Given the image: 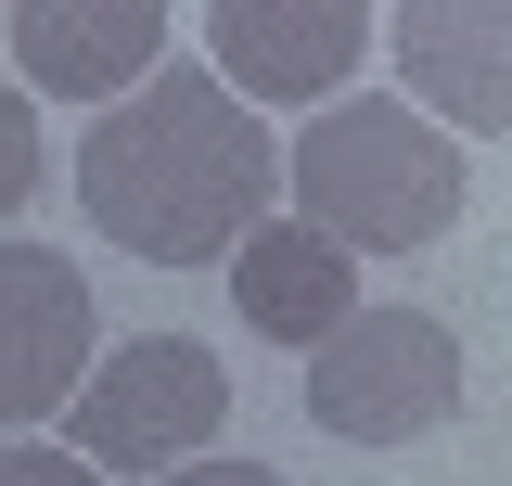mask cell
<instances>
[{"instance_id":"7a4b0ae2","label":"cell","mask_w":512,"mask_h":486,"mask_svg":"<svg viewBox=\"0 0 512 486\" xmlns=\"http://www.w3.org/2000/svg\"><path fill=\"white\" fill-rule=\"evenodd\" d=\"M282 192L308 205L295 231L346 243V256H423V243L461 218L474 167H461V141H436L410 103H333V116L282 154Z\"/></svg>"},{"instance_id":"8992f818","label":"cell","mask_w":512,"mask_h":486,"mask_svg":"<svg viewBox=\"0 0 512 486\" xmlns=\"http://www.w3.org/2000/svg\"><path fill=\"white\" fill-rule=\"evenodd\" d=\"M205 39H218V90L256 116V103H320V90H346L359 52H372V13H359V0H218Z\"/></svg>"},{"instance_id":"9c48e42d","label":"cell","mask_w":512,"mask_h":486,"mask_svg":"<svg viewBox=\"0 0 512 486\" xmlns=\"http://www.w3.org/2000/svg\"><path fill=\"white\" fill-rule=\"evenodd\" d=\"M384 39H397V64H410L423 103H448L474 141H500V116H512L500 39H512V26L487 13V0H410V13H384Z\"/></svg>"},{"instance_id":"8fae6325","label":"cell","mask_w":512,"mask_h":486,"mask_svg":"<svg viewBox=\"0 0 512 486\" xmlns=\"http://www.w3.org/2000/svg\"><path fill=\"white\" fill-rule=\"evenodd\" d=\"M0 486H103V474L64 461V448H0Z\"/></svg>"},{"instance_id":"7c38bea8","label":"cell","mask_w":512,"mask_h":486,"mask_svg":"<svg viewBox=\"0 0 512 486\" xmlns=\"http://www.w3.org/2000/svg\"><path fill=\"white\" fill-rule=\"evenodd\" d=\"M154 486H282V474H269V461H218V448H205V461H180V474H154Z\"/></svg>"},{"instance_id":"ba28073f","label":"cell","mask_w":512,"mask_h":486,"mask_svg":"<svg viewBox=\"0 0 512 486\" xmlns=\"http://www.w3.org/2000/svg\"><path fill=\"white\" fill-rule=\"evenodd\" d=\"M231 295H244L256 346H308L320 359V346L359 320V256L320 243V231H295V218H256V231L231 243Z\"/></svg>"},{"instance_id":"6da1fadb","label":"cell","mask_w":512,"mask_h":486,"mask_svg":"<svg viewBox=\"0 0 512 486\" xmlns=\"http://www.w3.org/2000/svg\"><path fill=\"white\" fill-rule=\"evenodd\" d=\"M269 192H282V141L205 64H154L116 116L77 141V205L141 269H218L269 218Z\"/></svg>"},{"instance_id":"277c9868","label":"cell","mask_w":512,"mask_h":486,"mask_svg":"<svg viewBox=\"0 0 512 486\" xmlns=\"http://www.w3.org/2000/svg\"><path fill=\"white\" fill-rule=\"evenodd\" d=\"M308 423L346 448H410V435L461 423V333L423 307H359L308 359Z\"/></svg>"},{"instance_id":"3957f363","label":"cell","mask_w":512,"mask_h":486,"mask_svg":"<svg viewBox=\"0 0 512 486\" xmlns=\"http://www.w3.org/2000/svg\"><path fill=\"white\" fill-rule=\"evenodd\" d=\"M218 423H231V371H218V346H192V333H141V346H116V359H90V384L64 397V461H90V474H180V461H205L218 448Z\"/></svg>"},{"instance_id":"52a82bcc","label":"cell","mask_w":512,"mask_h":486,"mask_svg":"<svg viewBox=\"0 0 512 486\" xmlns=\"http://www.w3.org/2000/svg\"><path fill=\"white\" fill-rule=\"evenodd\" d=\"M13 64L52 103H103V90H141L167 64V13L154 0H26L13 13Z\"/></svg>"},{"instance_id":"5b68a950","label":"cell","mask_w":512,"mask_h":486,"mask_svg":"<svg viewBox=\"0 0 512 486\" xmlns=\"http://www.w3.org/2000/svg\"><path fill=\"white\" fill-rule=\"evenodd\" d=\"M90 269L52 243H0V423H52L64 397L90 384Z\"/></svg>"},{"instance_id":"30bf717a","label":"cell","mask_w":512,"mask_h":486,"mask_svg":"<svg viewBox=\"0 0 512 486\" xmlns=\"http://www.w3.org/2000/svg\"><path fill=\"white\" fill-rule=\"evenodd\" d=\"M39 192V116H26V90H0V218Z\"/></svg>"}]
</instances>
